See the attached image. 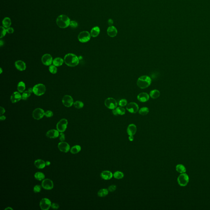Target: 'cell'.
<instances>
[{
	"instance_id": "cell-10",
	"label": "cell",
	"mask_w": 210,
	"mask_h": 210,
	"mask_svg": "<svg viewBox=\"0 0 210 210\" xmlns=\"http://www.w3.org/2000/svg\"><path fill=\"white\" fill-rule=\"evenodd\" d=\"M51 205V201L47 198H43L41 199L40 203V206L43 210H48L49 209Z\"/></svg>"
},
{
	"instance_id": "cell-32",
	"label": "cell",
	"mask_w": 210,
	"mask_h": 210,
	"mask_svg": "<svg viewBox=\"0 0 210 210\" xmlns=\"http://www.w3.org/2000/svg\"><path fill=\"white\" fill-rule=\"evenodd\" d=\"M34 177L38 181H42L45 178V175L43 173L41 172H38L34 174Z\"/></svg>"
},
{
	"instance_id": "cell-31",
	"label": "cell",
	"mask_w": 210,
	"mask_h": 210,
	"mask_svg": "<svg viewBox=\"0 0 210 210\" xmlns=\"http://www.w3.org/2000/svg\"><path fill=\"white\" fill-rule=\"evenodd\" d=\"M81 147L79 145H76L74 146L71 148L70 152L73 154H77L81 151Z\"/></svg>"
},
{
	"instance_id": "cell-21",
	"label": "cell",
	"mask_w": 210,
	"mask_h": 210,
	"mask_svg": "<svg viewBox=\"0 0 210 210\" xmlns=\"http://www.w3.org/2000/svg\"><path fill=\"white\" fill-rule=\"evenodd\" d=\"M16 68L19 71H24L26 69V64L24 62L21 60H17L15 63Z\"/></svg>"
},
{
	"instance_id": "cell-25",
	"label": "cell",
	"mask_w": 210,
	"mask_h": 210,
	"mask_svg": "<svg viewBox=\"0 0 210 210\" xmlns=\"http://www.w3.org/2000/svg\"><path fill=\"white\" fill-rule=\"evenodd\" d=\"M150 96L153 99H156L159 97L160 96V92L157 90H154L151 91L150 92Z\"/></svg>"
},
{
	"instance_id": "cell-41",
	"label": "cell",
	"mask_w": 210,
	"mask_h": 210,
	"mask_svg": "<svg viewBox=\"0 0 210 210\" xmlns=\"http://www.w3.org/2000/svg\"><path fill=\"white\" fill-rule=\"evenodd\" d=\"M69 25L71 28H75L77 27L78 26V23L76 21H71V22H70Z\"/></svg>"
},
{
	"instance_id": "cell-27",
	"label": "cell",
	"mask_w": 210,
	"mask_h": 210,
	"mask_svg": "<svg viewBox=\"0 0 210 210\" xmlns=\"http://www.w3.org/2000/svg\"><path fill=\"white\" fill-rule=\"evenodd\" d=\"M11 19L9 17H6L3 19L2 21V24L4 27L5 28H8L10 27L11 25Z\"/></svg>"
},
{
	"instance_id": "cell-20",
	"label": "cell",
	"mask_w": 210,
	"mask_h": 210,
	"mask_svg": "<svg viewBox=\"0 0 210 210\" xmlns=\"http://www.w3.org/2000/svg\"><path fill=\"white\" fill-rule=\"evenodd\" d=\"M108 34L111 38L115 37L117 34V30L114 26L109 27L107 29Z\"/></svg>"
},
{
	"instance_id": "cell-30",
	"label": "cell",
	"mask_w": 210,
	"mask_h": 210,
	"mask_svg": "<svg viewBox=\"0 0 210 210\" xmlns=\"http://www.w3.org/2000/svg\"><path fill=\"white\" fill-rule=\"evenodd\" d=\"M25 84L22 81H21L18 83L17 85V90L20 93H22L25 90Z\"/></svg>"
},
{
	"instance_id": "cell-23",
	"label": "cell",
	"mask_w": 210,
	"mask_h": 210,
	"mask_svg": "<svg viewBox=\"0 0 210 210\" xmlns=\"http://www.w3.org/2000/svg\"><path fill=\"white\" fill-rule=\"evenodd\" d=\"M34 165L38 169H43L46 165V163L43 160L41 159H38L36 160L34 162Z\"/></svg>"
},
{
	"instance_id": "cell-3",
	"label": "cell",
	"mask_w": 210,
	"mask_h": 210,
	"mask_svg": "<svg viewBox=\"0 0 210 210\" xmlns=\"http://www.w3.org/2000/svg\"><path fill=\"white\" fill-rule=\"evenodd\" d=\"M70 22L71 21L69 17L64 15L59 16L56 20L57 24L62 28H65L69 26Z\"/></svg>"
},
{
	"instance_id": "cell-40",
	"label": "cell",
	"mask_w": 210,
	"mask_h": 210,
	"mask_svg": "<svg viewBox=\"0 0 210 210\" xmlns=\"http://www.w3.org/2000/svg\"><path fill=\"white\" fill-rule=\"evenodd\" d=\"M1 34L0 38H4V37L6 36V32H7V30H6V29L5 27L1 26Z\"/></svg>"
},
{
	"instance_id": "cell-48",
	"label": "cell",
	"mask_w": 210,
	"mask_h": 210,
	"mask_svg": "<svg viewBox=\"0 0 210 210\" xmlns=\"http://www.w3.org/2000/svg\"><path fill=\"white\" fill-rule=\"evenodd\" d=\"M108 24H109L110 26H111L113 25V20H112V19H109L108 20Z\"/></svg>"
},
{
	"instance_id": "cell-42",
	"label": "cell",
	"mask_w": 210,
	"mask_h": 210,
	"mask_svg": "<svg viewBox=\"0 0 210 210\" xmlns=\"http://www.w3.org/2000/svg\"><path fill=\"white\" fill-rule=\"evenodd\" d=\"M41 190V186L40 185H36L34 186L33 188V191L35 193L40 192Z\"/></svg>"
},
{
	"instance_id": "cell-45",
	"label": "cell",
	"mask_w": 210,
	"mask_h": 210,
	"mask_svg": "<svg viewBox=\"0 0 210 210\" xmlns=\"http://www.w3.org/2000/svg\"><path fill=\"white\" fill-rule=\"evenodd\" d=\"M51 207L53 209H57L59 208V206L58 203H55L51 204Z\"/></svg>"
},
{
	"instance_id": "cell-18",
	"label": "cell",
	"mask_w": 210,
	"mask_h": 210,
	"mask_svg": "<svg viewBox=\"0 0 210 210\" xmlns=\"http://www.w3.org/2000/svg\"><path fill=\"white\" fill-rule=\"evenodd\" d=\"M113 174L111 171L105 170L101 173V177L102 179L105 180H109L113 178Z\"/></svg>"
},
{
	"instance_id": "cell-36",
	"label": "cell",
	"mask_w": 210,
	"mask_h": 210,
	"mask_svg": "<svg viewBox=\"0 0 210 210\" xmlns=\"http://www.w3.org/2000/svg\"><path fill=\"white\" fill-rule=\"evenodd\" d=\"M118 115H123L125 114L126 110L122 107H119L115 109Z\"/></svg>"
},
{
	"instance_id": "cell-29",
	"label": "cell",
	"mask_w": 210,
	"mask_h": 210,
	"mask_svg": "<svg viewBox=\"0 0 210 210\" xmlns=\"http://www.w3.org/2000/svg\"><path fill=\"white\" fill-rule=\"evenodd\" d=\"M176 170L178 172L182 174L186 172V168L185 166L181 164H179L176 166Z\"/></svg>"
},
{
	"instance_id": "cell-54",
	"label": "cell",
	"mask_w": 210,
	"mask_h": 210,
	"mask_svg": "<svg viewBox=\"0 0 210 210\" xmlns=\"http://www.w3.org/2000/svg\"><path fill=\"white\" fill-rule=\"evenodd\" d=\"M4 44V42L3 41H2V40H1L0 41V45H1V47Z\"/></svg>"
},
{
	"instance_id": "cell-11",
	"label": "cell",
	"mask_w": 210,
	"mask_h": 210,
	"mask_svg": "<svg viewBox=\"0 0 210 210\" xmlns=\"http://www.w3.org/2000/svg\"><path fill=\"white\" fill-rule=\"evenodd\" d=\"M126 109L128 112L131 113H136L139 111L138 105L135 102L128 103L126 106Z\"/></svg>"
},
{
	"instance_id": "cell-14",
	"label": "cell",
	"mask_w": 210,
	"mask_h": 210,
	"mask_svg": "<svg viewBox=\"0 0 210 210\" xmlns=\"http://www.w3.org/2000/svg\"><path fill=\"white\" fill-rule=\"evenodd\" d=\"M42 186L46 190H51L53 188V182L49 179H44L42 181Z\"/></svg>"
},
{
	"instance_id": "cell-17",
	"label": "cell",
	"mask_w": 210,
	"mask_h": 210,
	"mask_svg": "<svg viewBox=\"0 0 210 210\" xmlns=\"http://www.w3.org/2000/svg\"><path fill=\"white\" fill-rule=\"evenodd\" d=\"M22 99V96L19 92H14L11 95L10 100L12 103H17Z\"/></svg>"
},
{
	"instance_id": "cell-47",
	"label": "cell",
	"mask_w": 210,
	"mask_h": 210,
	"mask_svg": "<svg viewBox=\"0 0 210 210\" xmlns=\"http://www.w3.org/2000/svg\"><path fill=\"white\" fill-rule=\"evenodd\" d=\"M6 30H7V32L9 34H12L14 32V30L12 27H9V28H7Z\"/></svg>"
},
{
	"instance_id": "cell-7",
	"label": "cell",
	"mask_w": 210,
	"mask_h": 210,
	"mask_svg": "<svg viewBox=\"0 0 210 210\" xmlns=\"http://www.w3.org/2000/svg\"><path fill=\"white\" fill-rule=\"evenodd\" d=\"M105 105L108 109L113 110L117 108V103L115 99L113 98L110 97L105 100Z\"/></svg>"
},
{
	"instance_id": "cell-24",
	"label": "cell",
	"mask_w": 210,
	"mask_h": 210,
	"mask_svg": "<svg viewBox=\"0 0 210 210\" xmlns=\"http://www.w3.org/2000/svg\"><path fill=\"white\" fill-rule=\"evenodd\" d=\"M100 32V28L98 26H95L91 30V36L93 38H96L99 35Z\"/></svg>"
},
{
	"instance_id": "cell-8",
	"label": "cell",
	"mask_w": 210,
	"mask_h": 210,
	"mask_svg": "<svg viewBox=\"0 0 210 210\" xmlns=\"http://www.w3.org/2000/svg\"><path fill=\"white\" fill-rule=\"evenodd\" d=\"M67 120L65 119H61L57 124V130L60 132H64L66 130L67 126Z\"/></svg>"
},
{
	"instance_id": "cell-22",
	"label": "cell",
	"mask_w": 210,
	"mask_h": 210,
	"mask_svg": "<svg viewBox=\"0 0 210 210\" xmlns=\"http://www.w3.org/2000/svg\"><path fill=\"white\" fill-rule=\"evenodd\" d=\"M59 131L58 130L55 129L51 130L47 132L46 135L47 137L50 138H55L59 136Z\"/></svg>"
},
{
	"instance_id": "cell-28",
	"label": "cell",
	"mask_w": 210,
	"mask_h": 210,
	"mask_svg": "<svg viewBox=\"0 0 210 210\" xmlns=\"http://www.w3.org/2000/svg\"><path fill=\"white\" fill-rule=\"evenodd\" d=\"M109 192V191L108 189L103 188V189L100 190L98 191V195L99 197H105L108 195Z\"/></svg>"
},
{
	"instance_id": "cell-55",
	"label": "cell",
	"mask_w": 210,
	"mask_h": 210,
	"mask_svg": "<svg viewBox=\"0 0 210 210\" xmlns=\"http://www.w3.org/2000/svg\"><path fill=\"white\" fill-rule=\"evenodd\" d=\"M8 209H10V210H13V209H12V208H11V207H8L7 208H6V209H5V210H8Z\"/></svg>"
},
{
	"instance_id": "cell-33",
	"label": "cell",
	"mask_w": 210,
	"mask_h": 210,
	"mask_svg": "<svg viewBox=\"0 0 210 210\" xmlns=\"http://www.w3.org/2000/svg\"><path fill=\"white\" fill-rule=\"evenodd\" d=\"M139 113L141 115L145 116L147 115L149 112V109L147 107H143L139 110Z\"/></svg>"
},
{
	"instance_id": "cell-43",
	"label": "cell",
	"mask_w": 210,
	"mask_h": 210,
	"mask_svg": "<svg viewBox=\"0 0 210 210\" xmlns=\"http://www.w3.org/2000/svg\"><path fill=\"white\" fill-rule=\"evenodd\" d=\"M117 189V186L115 185H112L110 186L108 188V190L109 192H113L116 190Z\"/></svg>"
},
{
	"instance_id": "cell-13",
	"label": "cell",
	"mask_w": 210,
	"mask_h": 210,
	"mask_svg": "<svg viewBox=\"0 0 210 210\" xmlns=\"http://www.w3.org/2000/svg\"><path fill=\"white\" fill-rule=\"evenodd\" d=\"M42 61L44 65L50 66L52 64L53 62L52 56L49 54H45L44 55L42 58Z\"/></svg>"
},
{
	"instance_id": "cell-16",
	"label": "cell",
	"mask_w": 210,
	"mask_h": 210,
	"mask_svg": "<svg viewBox=\"0 0 210 210\" xmlns=\"http://www.w3.org/2000/svg\"><path fill=\"white\" fill-rule=\"evenodd\" d=\"M137 99L141 102H146L149 99V95L146 92H142L137 95Z\"/></svg>"
},
{
	"instance_id": "cell-46",
	"label": "cell",
	"mask_w": 210,
	"mask_h": 210,
	"mask_svg": "<svg viewBox=\"0 0 210 210\" xmlns=\"http://www.w3.org/2000/svg\"><path fill=\"white\" fill-rule=\"evenodd\" d=\"M60 140L61 142H63L65 140V135L62 132L60 133Z\"/></svg>"
},
{
	"instance_id": "cell-4",
	"label": "cell",
	"mask_w": 210,
	"mask_h": 210,
	"mask_svg": "<svg viewBox=\"0 0 210 210\" xmlns=\"http://www.w3.org/2000/svg\"><path fill=\"white\" fill-rule=\"evenodd\" d=\"M33 93L38 96H40L45 93L46 88L43 84H38L34 85L32 88Z\"/></svg>"
},
{
	"instance_id": "cell-44",
	"label": "cell",
	"mask_w": 210,
	"mask_h": 210,
	"mask_svg": "<svg viewBox=\"0 0 210 210\" xmlns=\"http://www.w3.org/2000/svg\"><path fill=\"white\" fill-rule=\"evenodd\" d=\"M44 115L47 117H51L53 116V113L51 111H47L45 112Z\"/></svg>"
},
{
	"instance_id": "cell-6",
	"label": "cell",
	"mask_w": 210,
	"mask_h": 210,
	"mask_svg": "<svg viewBox=\"0 0 210 210\" xmlns=\"http://www.w3.org/2000/svg\"><path fill=\"white\" fill-rule=\"evenodd\" d=\"M189 177L186 173L181 174L178 177L177 181L178 184L181 186H185L188 184L189 182Z\"/></svg>"
},
{
	"instance_id": "cell-50",
	"label": "cell",
	"mask_w": 210,
	"mask_h": 210,
	"mask_svg": "<svg viewBox=\"0 0 210 210\" xmlns=\"http://www.w3.org/2000/svg\"><path fill=\"white\" fill-rule=\"evenodd\" d=\"M112 112H113V115H115V116H117V115H118V114H117V111H116V109H113V111H112Z\"/></svg>"
},
{
	"instance_id": "cell-19",
	"label": "cell",
	"mask_w": 210,
	"mask_h": 210,
	"mask_svg": "<svg viewBox=\"0 0 210 210\" xmlns=\"http://www.w3.org/2000/svg\"><path fill=\"white\" fill-rule=\"evenodd\" d=\"M127 132L129 135L133 136L137 132V127L134 124H130L128 126Z\"/></svg>"
},
{
	"instance_id": "cell-38",
	"label": "cell",
	"mask_w": 210,
	"mask_h": 210,
	"mask_svg": "<svg viewBox=\"0 0 210 210\" xmlns=\"http://www.w3.org/2000/svg\"><path fill=\"white\" fill-rule=\"evenodd\" d=\"M49 70L51 73H52L53 74H55L57 72L58 69H57L56 66L55 65H50L49 67Z\"/></svg>"
},
{
	"instance_id": "cell-56",
	"label": "cell",
	"mask_w": 210,
	"mask_h": 210,
	"mask_svg": "<svg viewBox=\"0 0 210 210\" xmlns=\"http://www.w3.org/2000/svg\"><path fill=\"white\" fill-rule=\"evenodd\" d=\"M2 72V68H1V74Z\"/></svg>"
},
{
	"instance_id": "cell-2",
	"label": "cell",
	"mask_w": 210,
	"mask_h": 210,
	"mask_svg": "<svg viewBox=\"0 0 210 210\" xmlns=\"http://www.w3.org/2000/svg\"><path fill=\"white\" fill-rule=\"evenodd\" d=\"M152 79L148 76H143L139 78L137 82V86L141 89H145L150 85Z\"/></svg>"
},
{
	"instance_id": "cell-37",
	"label": "cell",
	"mask_w": 210,
	"mask_h": 210,
	"mask_svg": "<svg viewBox=\"0 0 210 210\" xmlns=\"http://www.w3.org/2000/svg\"><path fill=\"white\" fill-rule=\"evenodd\" d=\"M74 105L77 109H80L83 107L84 103L81 101H76L74 103Z\"/></svg>"
},
{
	"instance_id": "cell-5",
	"label": "cell",
	"mask_w": 210,
	"mask_h": 210,
	"mask_svg": "<svg viewBox=\"0 0 210 210\" xmlns=\"http://www.w3.org/2000/svg\"><path fill=\"white\" fill-rule=\"evenodd\" d=\"M90 33L88 31H82L79 33L78 36V40L80 42L85 43L90 41L91 38Z\"/></svg>"
},
{
	"instance_id": "cell-53",
	"label": "cell",
	"mask_w": 210,
	"mask_h": 210,
	"mask_svg": "<svg viewBox=\"0 0 210 210\" xmlns=\"http://www.w3.org/2000/svg\"><path fill=\"white\" fill-rule=\"evenodd\" d=\"M50 164H51V163H50L49 161H47L46 162V165L47 166H49V165H50Z\"/></svg>"
},
{
	"instance_id": "cell-26",
	"label": "cell",
	"mask_w": 210,
	"mask_h": 210,
	"mask_svg": "<svg viewBox=\"0 0 210 210\" xmlns=\"http://www.w3.org/2000/svg\"><path fill=\"white\" fill-rule=\"evenodd\" d=\"M64 61V60L62 58L58 57L55 58L53 60V65L56 66H60L63 64Z\"/></svg>"
},
{
	"instance_id": "cell-35",
	"label": "cell",
	"mask_w": 210,
	"mask_h": 210,
	"mask_svg": "<svg viewBox=\"0 0 210 210\" xmlns=\"http://www.w3.org/2000/svg\"><path fill=\"white\" fill-rule=\"evenodd\" d=\"M31 92H30V91H26L23 92V93L22 94L21 96H22V99L23 100H25L28 99V98L30 97V96L31 95Z\"/></svg>"
},
{
	"instance_id": "cell-52",
	"label": "cell",
	"mask_w": 210,
	"mask_h": 210,
	"mask_svg": "<svg viewBox=\"0 0 210 210\" xmlns=\"http://www.w3.org/2000/svg\"><path fill=\"white\" fill-rule=\"evenodd\" d=\"M0 119H1V121L5 120L6 119V116H4V115H1V117H0Z\"/></svg>"
},
{
	"instance_id": "cell-1",
	"label": "cell",
	"mask_w": 210,
	"mask_h": 210,
	"mask_svg": "<svg viewBox=\"0 0 210 210\" xmlns=\"http://www.w3.org/2000/svg\"><path fill=\"white\" fill-rule=\"evenodd\" d=\"M64 61L66 65L71 67L76 66L79 62L78 57L73 53H68L65 55Z\"/></svg>"
},
{
	"instance_id": "cell-34",
	"label": "cell",
	"mask_w": 210,
	"mask_h": 210,
	"mask_svg": "<svg viewBox=\"0 0 210 210\" xmlns=\"http://www.w3.org/2000/svg\"><path fill=\"white\" fill-rule=\"evenodd\" d=\"M113 177L116 179H122L124 178V174L123 172H122V171H117L114 173L113 174Z\"/></svg>"
},
{
	"instance_id": "cell-49",
	"label": "cell",
	"mask_w": 210,
	"mask_h": 210,
	"mask_svg": "<svg viewBox=\"0 0 210 210\" xmlns=\"http://www.w3.org/2000/svg\"><path fill=\"white\" fill-rule=\"evenodd\" d=\"M5 112H6V111H5V110L4 108H3L2 107H1V115H3L5 113Z\"/></svg>"
},
{
	"instance_id": "cell-15",
	"label": "cell",
	"mask_w": 210,
	"mask_h": 210,
	"mask_svg": "<svg viewBox=\"0 0 210 210\" xmlns=\"http://www.w3.org/2000/svg\"><path fill=\"white\" fill-rule=\"evenodd\" d=\"M58 148L61 152L66 153L69 150L70 146L66 142H61L58 144Z\"/></svg>"
},
{
	"instance_id": "cell-12",
	"label": "cell",
	"mask_w": 210,
	"mask_h": 210,
	"mask_svg": "<svg viewBox=\"0 0 210 210\" xmlns=\"http://www.w3.org/2000/svg\"><path fill=\"white\" fill-rule=\"evenodd\" d=\"M63 105L66 107H70L74 104V101L72 96L69 95H65L62 100Z\"/></svg>"
},
{
	"instance_id": "cell-9",
	"label": "cell",
	"mask_w": 210,
	"mask_h": 210,
	"mask_svg": "<svg viewBox=\"0 0 210 210\" xmlns=\"http://www.w3.org/2000/svg\"><path fill=\"white\" fill-rule=\"evenodd\" d=\"M45 114L44 111L40 108L34 110L32 112V117L36 120H40L43 117Z\"/></svg>"
},
{
	"instance_id": "cell-39",
	"label": "cell",
	"mask_w": 210,
	"mask_h": 210,
	"mask_svg": "<svg viewBox=\"0 0 210 210\" xmlns=\"http://www.w3.org/2000/svg\"><path fill=\"white\" fill-rule=\"evenodd\" d=\"M127 101L126 99H122L120 100L119 103V105L121 107H124L127 106Z\"/></svg>"
},
{
	"instance_id": "cell-51",
	"label": "cell",
	"mask_w": 210,
	"mask_h": 210,
	"mask_svg": "<svg viewBox=\"0 0 210 210\" xmlns=\"http://www.w3.org/2000/svg\"><path fill=\"white\" fill-rule=\"evenodd\" d=\"M128 139L130 141H133L134 139V137L133 135H129L128 137Z\"/></svg>"
}]
</instances>
